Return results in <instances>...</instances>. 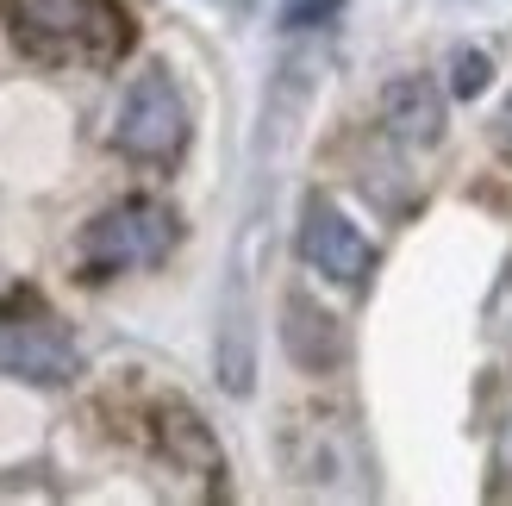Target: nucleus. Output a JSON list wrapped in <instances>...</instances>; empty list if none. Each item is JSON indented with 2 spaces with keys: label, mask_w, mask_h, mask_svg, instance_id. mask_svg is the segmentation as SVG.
<instances>
[{
  "label": "nucleus",
  "mask_w": 512,
  "mask_h": 506,
  "mask_svg": "<svg viewBox=\"0 0 512 506\" xmlns=\"http://www.w3.org/2000/svg\"><path fill=\"white\" fill-rule=\"evenodd\" d=\"M488 82H494V57H488V50H475V44H463L450 57V94L456 100H475Z\"/></svg>",
  "instance_id": "obj_9"
},
{
  "label": "nucleus",
  "mask_w": 512,
  "mask_h": 506,
  "mask_svg": "<svg viewBox=\"0 0 512 506\" xmlns=\"http://www.w3.org/2000/svg\"><path fill=\"white\" fill-rule=\"evenodd\" d=\"M175 238H182L175 207H163V200H150V194H132V200L107 207L82 232L75 263H82L88 282H113V275H125V269H157L175 250Z\"/></svg>",
  "instance_id": "obj_2"
},
{
  "label": "nucleus",
  "mask_w": 512,
  "mask_h": 506,
  "mask_svg": "<svg viewBox=\"0 0 512 506\" xmlns=\"http://www.w3.org/2000/svg\"><path fill=\"white\" fill-rule=\"evenodd\" d=\"M7 25L38 63H119L132 50L119 0H7Z\"/></svg>",
  "instance_id": "obj_1"
},
{
  "label": "nucleus",
  "mask_w": 512,
  "mask_h": 506,
  "mask_svg": "<svg viewBox=\"0 0 512 506\" xmlns=\"http://www.w3.org/2000/svg\"><path fill=\"white\" fill-rule=\"evenodd\" d=\"M375 113L388 125V138H400V144H438L444 138V88L431 75H394L381 88Z\"/></svg>",
  "instance_id": "obj_6"
},
{
  "label": "nucleus",
  "mask_w": 512,
  "mask_h": 506,
  "mask_svg": "<svg viewBox=\"0 0 512 506\" xmlns=\"http://www.w3.org/2000/svg\"><path fill=\"white\" fill-rule=\"evenodd\" d=\"M113 144L125 150L132 163H175L188 144V100L175 88L169 69H138L132 88L119 100V119H113Z\"/></svg>",
  "instance_id": "obj_3"
},
{
  "label": "nucleus",
  "mask_w": 512,
  "mask_h": 506,
  "mask_svg": "<svg viewBox=\"0 0 512 506\" xmlns=\"http://www.w3.org/2000/svg\"><path fill=\"white\" fill-rule=\"evenodd\" d=\"M281 350H288L300 369H313V375H319V369H331V363L344 357L338 319H331L313 294H300V288H294L288 300H281Z\"/></svg>",
  "instance_id": "obj_7"
},
{
  "label": "nucleus",
  "mask_w": 512,
  "mask_h": 506,
  "mask_svg": "<svg viewBox=\"0 0 512 506\" xmlns=\"http://www.w3.org/2000/svg\"><path fill=\"white\" fill-rule=\"evenodd\" d=\"M0 369L19 375V382L57 388L75 375V338L38 307V300H32V313H0Z\"/></svg>",
  "instance_id": "obj_4"
},
{
  "label": "nucleus",
  "mask_w": 512,
  "mask_h": 506,
  "mask_svg": "<svg viewBox=\"0 0 512 506\" xmlns=\"http://www.w3.org/2000/svg\"><path fill=\"white\" fill-rule=\"evenodd\" d=\"M344 0H281V32H313V25H331Z\"/></svg>",
  "instance_id": "obj_10"
},
{
  "label": "nucleus",
  "mask_w": 512,
  "mask_h": 506,
  "mask_svg": "<svg viewBox=\"0 0 512 506\" xmlns=\"http://www.w3.org/2000/svg\"><path fill=\"white\" fill-rule=\"evenodd\" d=\"M494 150H500V157L512 163V94H506V107L494 113Z\"/></svg>",
  "instance_id": "obj_11"
},
{
  "label": "nucleus",
  "mask_w": 512,
  "mask_h": 506,
  "mask_svg": "<svg viewBox=\"0 0 512 506\" xmlns=\"http://www.w3.org/2000/svg\"><path fill=\"white\" fill-rule=\"evenodd\" d=\"M300 257H306V269L331 275V282L363 288L369 269H375V244L356 232V225L331 207L325 194H313V200H306V213H300Z\"/></svg>",
  "instance_id": "obj_5"
},
{
  "label": "nucleus",
  "mask_w": 512,
  "mask_h": 506,
  "mask_svg": "<svg viewBox=\"0 0 512 506\" xmlns=\"http://www.w3.org/2000/svg\"><path fill=\"white\" fill-rule=\"evenodd\" d=\"M157 444L163 457L182 469V475H225V457H219V438L207 432V419H200L188 400H163L157 407Z\"/></svg>",
  "instance_id": "obj_8"
}]
</instances>
